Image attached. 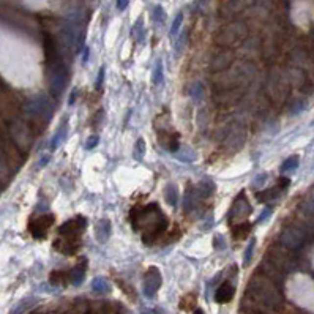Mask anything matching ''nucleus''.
Listing matches in <instances>:
<instances>
[{"mask_svg": "<svg viewBox=\"0 0 314 314\" xmlns=\"http://www.w3.org/2000/svg\"><path fill=\"white\" fill-rule=\"evenodd\" d=\"M131 221L134 229L141 231L142 235H144V240L148 242V243H152V239L161 235L168 227L166 217L163 215L155 204L142 207V209H133Z\"/></svg>", "mask_w": 314, "mask_h": 314, "instance_id": "nucleus-1", "label": "nucleus"}, {"mask_svg": "<svg viewBox=\"0 0 314 314\" xmlns=\"http://www.w3.org/2000/svg\"><path fill=\"white\" fill-rule=\"evenodd\" d=\"M297 164H298L297 156H294V158H289L286 163H284L283 170H288V169H295V168H297Z\"/></svg>", "mask_w": 314, "mask_h": 314, "instance_id": "nucleus-20", "label": "nucleus"}, {"mask_svg": "<svg viewBox=\"0 0 314 314\" xmlns=\"http://www.w3.org/2000/svg\"><path fill=\"white\" fill-rule=\"evenodd\" d=\"M81 246H82V234L77 232H62L59 234V239L54 242V248L65 256L76 254L81 249Z\"/></svg>", "mask_w": 314, "mask_h": 314, "instance_id": "nucleus-5", "label": "nucleus"}, {"mask_svg": "<svg viewBox=\"0 0 314 314\" xmlns=\"http://www.w3.org/2000/svg\"><path fill=\"white\" fill-rule=\"evenodd\" d=\"M249 212H251V207L249 204H243V207H240V199L234 205V210H232V215L235 217V219H242V218H246L249 215Z\"/></svg>", "mask_w": 314, "mask_h": 314, "instance_id": "nucleus-16", "label": "nucleus"}, {"mask_svg": "<svg viewBox=\"0 0 314 314\" xmlns=\"http://www.w3.org/2000/svg\"><path fill=\"white\" fill-rule=\"evenodd\" d=\"M95 144H98V136H92L87 142V148H94Z\"/></svg>", "mask_w": 314, "mask_h": 314, "instance_id": "nucleus-22", "label": "nucleus"}, {"mask_svg": "<svg viewBox=\"0 0 314 314\" xmlns=\"http://www.w3.org/2000/svg\"><path fill=\"white\" fill-rule=\"evenodd\" d=\"M156 123H160L158 134H156L158 142L164 148H166V150L177 152L178 147H180V136H178L177 131H174L172 128L169 126L168 112H164L163 116H160L158 119H156Z\"/></svg>", "mask_w": 314, "mask_h": 314, "instance_id": "nucleus-3", "label": "nucleus"}, {"mask_svg": "<svg viewBox=\"0 0 314 314\" xmlns=\"http://www.w3.org/2000/svg\"><path fill=\"white\" fill-rule=\"evenodd\" d=\"M97 229H98V234H99V235H104V240H106V237H108L109 232H111V224L106 223L104 229H103V221H99L98 226H97Z\"/></svg>", "mask_w": 314, "mask_h": 314, "instance_id": "nucleus-17", "label": "nucleus"}, {"mask_svg": "<svg viewBox=\"0 0 314 314\" xmlns=\"http://www.w3.org/2000/svg\"><path fill=\"white\" fill-rule=\"evenodd\" d=\"M128 3H130V0H117V8L119 10H125Z\"/></svg>", "mask_w": 314, "mask_h": 314, "instance_id": "nucleus-21", "label": "nucleus"}, {"mask_svg": "<svg viewBox=\"0 0 314 314\" xmlns=\"http://www.w3.org/2000/svg\"><path fill=\"white\" fill-rule=\"evenodd\" d=\"M232 62H234V54H231L229 51H221L219 54L213 55V59L210 62V70L213 73L224 71L232 67Z\"/></svg>", "mask_w": 314, "mask_h": 314, "instance_id": "nucleus-9", "label": "nucleus"}, {"mask_svg": "<svg viewBox=\"0 0 314 314\" xmlns=\"http://www.w3.org/2000/svg\"><path fill=\"white\" fill-rule=\"evenodd\" d=\"M160 286H161V275L158 272V268L150 267L145 275V294L148 297L155 295V292L158 290Z\"/></svg>", "mask_w": 314, "mask_h": 314, "instance_id": "nucleus-11", "label": "nucleus"}, {"mask_svg": "<svg viewBox=\"0 0 314 314\" xmlns=\"http://www.w3.org/2000/svg\"><path fill=\"white\" fill-rule=\"evenodd\" d=\"M49 281L55 286H67L68 283H71V272H63V270H59V272H52Z\"/></svg>", "mask_w": 314, "mask_h": 314, "instance_id": "nucleus-13", "label": "nucleus"}, {"mask_svg": "<svg viewBox=\"0 0 314 314\" xmlns=\"http://www.w3.org/2000/svg\"><path fill=\"white\" fill-rule=\"evenodd\" d=\"M242 38L243 35L240 32V25H229V27H224L217 33L215 41L217 45H219L221 48H235L240 45Z\"/></svg>", "mask_w": 314, "mask_h": 314, "instance_id": "nucleus-6", "label": "nucleus"}, {"mask_svg": "<svg viewBox=\"0 0 314 314\" xmlns=\"http://www.w3.org/2000/svg\"><path fill=\"white\" fill-rule=\"evenodd\" d=\"M2 85H3V82H2V79H0V87H2Z\"/></svg>", "mask_w": 314, "mask_h": 314, "instance_id": "nucleus-23", "label": "nucleus"}, {"mask_svg": "<svg viewBox=\"0 0 314 314\" xmlns=\"http://www.w3.org/2000/svg\"><path fill=\"white\" fill-rule=\"evenodd\" d=\"M142 153H144V142H142L141 139L138 141V144L136 147H134V156H136L138 160L142 158Z\"/></svg>", "mask_w": 314, "mask_h": 314, "instance_id": "nucleus-19", "label": "nucleus"}, {"mask_svg": "<svg viewBox=\"0 0 314 314\" xmlns=\"http://www.w3.org/2000/svg\"><path fill=\"white\" fill-rule=\"evenodd\" d=\"M196 303H197V295L194 292H188V294H185L180 300V310L183 311H191L196 308Z\"/></svg>", "mask_w": 314, "mask_h": 314, "instance_id": "nucleus-15", "label": "nucleus"}, {"mask_svg": "<svg viewBox=\"0 0 314 314\" xmlns=\"http://www.w3.org/2000/svg\"><path fill=\"white\" fill-rule=\"evenodd\" d=\"M27 126H28V130H30V133L33 134V138L41 136V134L45 133L46 128H48V119L43 116V114L37 112V114H33L30 119H28Z\"/></svg>", "mask_w": 314, "mask_h": 314, "instance_id": "nucleus-10", "label": "nucleus"}, {"mask_svg": "<svg viewBox=\"0 0 314 314\" xmlns=\"http://www.w3.org/2000/svg\"><path fill=\"white\" fill-rule=\"evenodd\" d=\"M234 294H235V288L232 286V283L224 281L219 284L215 292V300L218 303H229L234 298Z\"/></svg>", "mask_w": 314, "mask_h": 314, "instance_id": "nucleus-12", "label": "nucleus"}, {"mask_svg": "<svg viewBox=\"0 0 314 314\" xmlns=\"http://www.w3.org/2000/svg\"><path fill=\"white\" fill-rule=\"evenodd\" d=\"M54 219L55 218H54V215H51V213L41 215L28 223V231H30V234L35 239H45L49 229H51V226L54 224Z\"/></svg>", "mask_w": 314, "mask_h": 314, "instance_id": "nucleus-8", "label": "nucleus"}, {"mask_svg": "<svg viewBox=\"0 0 314 314\" xmlns=\"http://www.w3.org/2000/svg\"><path fill=\"white\" fill-rule=\"evenodd\" d=\"M10 138L14 144L18 145V148L21 152H28V148L32 147V142H33V134L28 130L27 123L21 122V120H14L10 125Z\"/></svg>", "mask_w": 314, "mask_h": 314, "instance_id": "nucleus-4", "label": "nucleus"}, {"mask_svg": "<svg viewBox=\"0 0 314 314\" xmlns=\"http://www.w3.org/2000/svg\"><path fill=\"white\" fill-rule=\"evenodd\" d=\"M21 116V103L16 95L5 89V85L0 87V119L5 122H14Z\"/></svg>", "mask_w": 314, "mask_h": 314, "instance_id": "nucleus-2", "label": "nucleus"}, {"mask_svg": "<svg viewBox=\"0 0 314 314\" xmlns=\"http://www.w3.org/2000/svg\"><path fill=\"white\" fill-rule=\"evenodd\" d=\"M182 19H183V16H182V13L180 14H177V18L174 19V24H172V28H170V35H177V32H178V27H180V24H182Z\"/></svg>", "mask_w": 314, "mask_h": 314, "instance_id": "nucleus-18", "label": "nucleus"}, {"mask_svg": "<svg viewBox=\"0 0 314 314\" xmlns=\"http://www.w3.org/2000/svg\"><path fill=\"white\" fill-rule=\"evenodd\" d=\"M249 231H251V226L248 224V221H243V223H235V226H232V235H234L235 240L246 239Z\"/></svg>", "mask_w": 314, "mask_h": 314, "instance_id": "nucleus-14", "label": "nucleus"}, {"mask_svg": "<svg viewBox=\"0 0 314 314\" xmlns=\"http://www.w3.org/2000/svg\"><path fill=\"white\" fill-rule=\"evenodd\" d=\"M242 95H243V89L242 87H235V89H226V90H215V103L219 108H232V106L237 104Z\"/></svg>", "mask_w": 314, "mask_h": 314, "instance_id": "nucleus-7", "label": "nucleus"}]
</instances>
